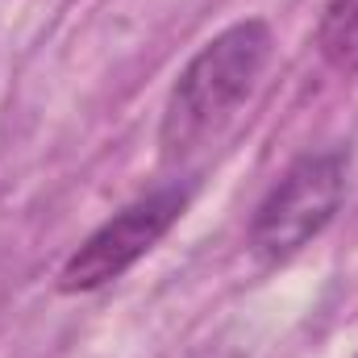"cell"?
<instances>
[{"mask_svg":"<svg viewBox=\"0 0 358 358\" xmlns=\"http://www.w3.org/2000/svg\"><path fill=\"white\" fill-rule=\"evenodd\" d=\"M346 192L342 155H308L267 192L250 225V250L263 263H287L300 255L338 213Z\"/></svg>","mask_w":358,"mask_h":358,"instance_id":"2","label":"cell"},{"mask_svg":"<svg viewBox=\"0 0 358 358\" xmlns=\"http://www.w3.org/2000/svg\"><path fill=\"white\" fill-rule=\"evenodd\" d=\"M183 208H187L183 187H159V192L125 204L92 238H84V246L63 263L59 287L76 296V292H96V287L121 279L138 259H146L167 238V229L183 217Z\"/></svg>","mask_w":358,"mask_h":358,"instance_id":"3","label":"cell"},{"mask_svg":"<svg viewBox=\"0 0 358 358\" xmlns=\"http://www.w3.org/2000/svg\"><path fill=\"white\" fill-rule=\"evenodd\" d=\"M271 59V29L267 21L246 17L229 29H221L213 42H204L192 63L179 71L171 96L163 104V155L179 159L192 146H200L217 125L229 121V113L250 96L263 67Z\"/></svg>","mask_w":358,"mask_h":358,"instance_id":"1","label":"cell"},{"mask_svg":"<svg viewBox=\"0 0 358 358\" xmlns=\"http://www.w3.org/2000/svg\"><path fill=\"white\" fill-rule=\"evenodd\" d=\"M317 50L334 71H358V0H329L317 29Z\"/></svg>","mask_w":358,"mask_h":358,"instance_id":"4","label":"cell"}]
</instances>
